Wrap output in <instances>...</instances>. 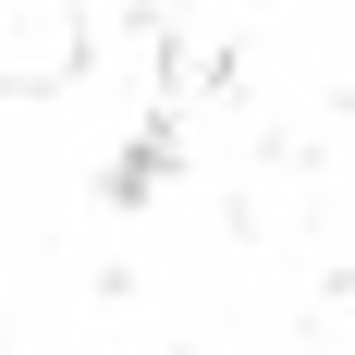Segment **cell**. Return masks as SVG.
<instances>
[{"label":"cell","mask_w":355,"mask_h":355,"mask_svg":"<svg viewBox=\"0 0 355 355\" xmlns=\"http://www.w3.org/2000/svg\"><path fill=\"white\" fill-rule=\"evenodd\" d=\"M73 73V12L62 0H0V86H49Z\"/></svg>","instance_id":"cell-1"}]
</instances>
